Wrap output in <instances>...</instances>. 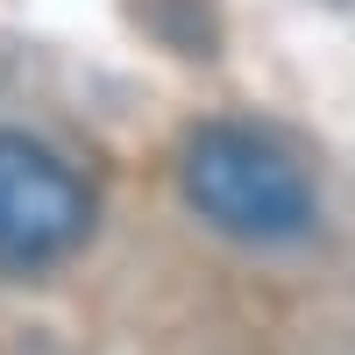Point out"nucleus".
Instances as JSON below:
<instances>
[{"instance_id": "f257e3e1", "label": "nucleus", "mask_w": 355, "mask_h": 355, "mask_svg": "<svg viewBox=\"0 0 355 355\" xmlns=\"http://www.w3.org/2000/svg\"><path fill=\"white\" fill-rule=\"evenodd\" d=\"M185 199L199 206V220H214L220 234L249 249H291L320 227V185L313 171L284 150L270 128L249 121H214L185 142Z\"/></svg>"}, {"instance_id": "f03ea898", "label": "nucleus", "mask_w": 355, "mask_h": 355, "mask_svg": "<svg viewBox=\"0 0 355 355\" xmlns=\"http://www.w3.org/2000/svg\"><path fill=\"white\" fill-rule=\"evenodd\" d=\"M93 234L85 178L36 135H0V263L43 270Z\"/></svg>"}]
</instances>
